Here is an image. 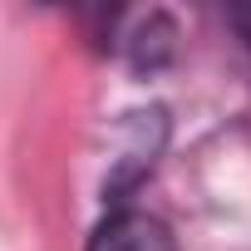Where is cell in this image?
Returning a JSON list of instances; mask_svg holds the SVG:
<instances>
[{
	"instance_id": "2",
	"label": "cell",
	"mask_w": 251,
	"mask_h": 251,
	"mask_svg": "<svg viewBox=\"0 0 251 251\" xmlns=\"http://www.w3.org/2000/svg\"><path fill=\"white\" fill-rule=\"evenodd\" d=\"M231 25H236V30H241V40L251 45V5H236V10H231Z\"/></svg>"
},
{
	"instance_id": "1",
	"label": "cell",
	"mask_w": 251,
	"mask_h": 251,
	"mask_svg": "<svg viewBox=\"0 0 251 251\" xmlns=\"http://www.w3.org/2000/svg\"><path fill=\"white\" fill-rule=\"evenodd\" d=\"M89 251H173V231L148 212H113L94 231Z\"/></svg>"
}]
</instances>
